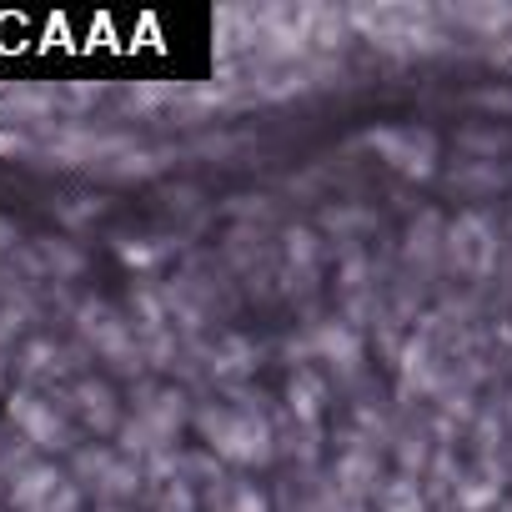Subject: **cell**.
I'll list each match as a JSON object with an SVG mask.
<instances>
[{
    "label": "cell",
    "instance_id": "cell-1",
    "mask_svg": "<svg viewBox=\"0 0 512 512\" xmlns=\"http://www.w3.org/2000/svg\"><path fill=\"white\" fill-rule=\"evenodd\" d=\"M372 141H377L402 171H427V156H432V141H427V136H407V141H402V136L382 131V136H372Z\"/></svg>",
    "mask_w": 512,
    "mask_h": 512
}]
</instances>
